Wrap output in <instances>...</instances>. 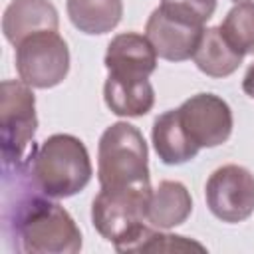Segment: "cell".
<instances>
[{
  "label": "cell",
  "mask_w": 254,
  "mask_h": 254,
  "mask_svg": "<svg viewBox=\"0 0 254 254\" xmlns=\"http://www.w3.org/2000/svg\"><path fill=\"white\" fill-rule=\"evenodd\" d=\"M97 181L101 189L151 187L147 143L135 125L117 121L101 133L97 143Z\"/></svg>",
  "instance_id": "3957f363"
},
{
  "label": "cell",
  "mask_w": 254,
  "mask_h": 254,
  "mask_svg": "<svg viewBox=\"0 0 254 254\" xmlns=\"http://www.w3.org/2000/svg\"><path fill=\"white\" fill-rule=\"evenodd\" d=\"M216 2L218 0H161L159 8L183 20H189L196 26H204L212 18L216 10Z\"/></svg>",
  "instance_id": "d6986e66"
},
{
  "label": "cell",
  "mask_w": 254,
  "mask_h": 254,
  "mask_svg": "<svg viewBox=\"0 0 254 254\" xmlns=\"http://www.w3.org/2000/svg\"><path fill=\"white\" fill-rule=\"evenodd\" d=\"M179 119L198 149H212L232 135L234 119L230 105L214 93H196L177 107Z\"/></svg>",
  "instance_id": "ba28073f"
},
{
  "label": "cell",
  "mask_w": 254,
  "mask_h": 254,
  "mask_svg": "<svg viewBox=\"0 0 254 254\" xmlns=\"http://www.w3.org/2000/svg\"><path fill=\"white\" fill-rule=\"evenodd\" d=\"M208 210L222 222L236 224L254 212V175L242 165H222L204 185Z\"/></svg>",
  "instance_id": "52a82bcc"
},
{
  "label": "cell",
  "mask_w": 254,
  "mask_h": 254,
  "mask_svg": "<svg viewBox=\"0 0 254 254\" xmlns=\"http://www.w3.org/2000/svg\"><path fill=\"white\" fill-rule=\"evenodd\" d=\"M32 183L50 198L81 192L93 175L83 141L69 133H54L38 145L24 163Z\"/></svg>",
  "instance_id": "7a4b0ae2"
},
{
  "label": "cell",
  "mask_w": 254,
  "mask_h": 254,
  "mask_svg": "<svg viewBox=\"0 0 254 254\" xmlns=\"http://www.w3.org/2000/svg\"><path fill=\"white\" fill-rule=\"evenodd\" d=\"M0 89L2 167L4 171H10L22 167L36 149V97L32 87L22 79H4Z\"/></svg>",
  "instance_id": "277c9868"
},
{
  "label": "cell",
  "mask_w": 254,
  "mask_h": 254,
  "mask_svg": "<svg viewBox=\"0 0 254 254\" xmlns=\"http://www.w3.org/2000/svg\"><path fill=\"white\" fill-rule=\"evenodd\" d=\"M4 173L16 179L14 202L4 200V230L16 240V250L28 254L79 252L81 232L71 214L32 183L24 165Z\"/></svg>",
  "instance_id": "6da1fadb"
},
{
  "label": "cell",
  "mask_w": 254,
  "mask_h": 254,
  "mask_svg": "<svg viewBox=\"0 0 254 254\" xmlns=\"http://www.w3.org/2000/svg\"><path fill=\"white\" fill-rule=\"evenodd\" d=\"M218 28L238 54H254V4H234Z\"/></svg>",
  "instance_id": "ac0fdd59"
},
{
  "label": "cell",
  "mask_w": 254,
  "mask_h": 254,
  "mask_svg": "<svg viewBox=\"0 0 254 254\" xmlns=\"http://www.w3.org/2000/svg\"><path fill=\"white\" fill-rule=\"evenodd\" d=\"M242 89H244V93H246L248 97H252V99H254V64H252V65L246 69V73H244Z\"/></svg>",
  "instance_id": "ffe728a7"
},
{
  "label": "cell",
  "mask_w": 254,
  "mask_h": 254,
  "mask_svg": "<svg viewBox=\"0 0 254 254\" xmlns=\"http://www.w3.org/2000/svg\"><path fill=\"white\" fill-rule=\"evenodd\" d=\"M151 192V187L101 189L91 204L93 228L111 242L115 250L121 248L145 224H149L147 206Z\"/></svg>",
  "instance_id": "5b68a950"
},
{
  "label": "cell",
  "mask_w": 254,
  "mask_h": 254,
  "mask_svg": "<svg viewBox=\"0 0 254 254\" xmlns=\"http://www.w3.org/2000/svg\"><path fill=\"white\" fill-rule=\"evenodd\" d=\"M103 99L111 113L119 117H143L155 105V89L149 79H121L107 75Z\"/></svg>",
  "instance_id": "5bb4252c"
},
{
  "label": "cell",
  "mask_w": 254,
  "mask_h": 254,
  "mask_svg": "<svg viewBox=\"0 0 254 254\" xmlns=\"http://www.w3.org/2000/svg\"><path fill=\"white\" fill-rule=\"evenodd\" d=\"M58 26L60 16L50 0H12L2 16V32L12 46L32 34L58 30Z\"/></svg>",
  "instance_id": "8fae6325"
},
{
  "label": "cell",
  "mask_w": 254,
  "mask_h": 254,
  "mask_svg": "<svg viewBox=\"0 0 254 254\" xmlns=\"http://www.w3.org/2000/svg\"><path fill=\"white\" fill-rule=\"evenodd\" d=\"M192 212V198L189 189L181 181H161L157 189H153L149 206H147V222L155 228L169 230L183 224Z\"/></svg>",
  "instance_id": "7c38bea8"
},
{
  "label": "cell",
  "mask_w": 254,
  "mask_h": 254,
  "mask_svg": "<svg viewBox=\"0 0 254 254\" xmlns=\"http://www.w3.org/2000/svg\"><path fill=\"white\" fill-rule=\"evenodd\" d=\"M14 48L16 71L30 87L50 89L65 79L69 71V50L58 30L32 34Z\"/></svg>",
  "instance_id": "8992f818"
},
{
  "label": "cell",
  "mask_w": 254,
  "mask_h": 254,
  "mask_svg": "<svg viewBox=\"0 0 254 254\" xmlns=\"http://www.w3.org/2000/svg\"><path fill=\"white\" fill-rule=\"evenodd\" d=\"M234 4H254V0H232Z\"/></svg>",
  "instance_id": "44dd1931"
},
{
  "label": "cell",
  "mask_w": 254,
  "mask_h": 254,
  "mask_svg": "<svg viewBox=\"0 0 254 254\" xmlns=\"http://www.w3.org/2000/svg\"><path fill=\"white\" fill-rule=\"evenodd\" d=\"M157 58L159 56L145 34L123 32L109 42L103 64L113 77L149 79L157 69Z\"/></svg>",
  "instance_id": "30bf717a"
},
{
  "label": "cell",
  "mask_w": 254,
  "mask_h": 254,
  "mask_svg": "<svg viewBox=\"0 0 254 254\" xmlns=\"http://www.w3.org/2000/svg\"><path fill=\"white\" fill-rule=\"evenodd\" d=\"M151 141L165 165H183L192 161L198 155V147L190 141L187 131L181 125L177 109H169L153 121Z\"/></svg>",
  "instance_id": "4fadbf2b"
},
{
  "label": "cell",
  "mask_w": 254,
  "mask_h": 254,
  "mask_svg": "<svg viewBox=\"0 0 254 254\" xmlns=\"http://www.w3.org/2000/svg\"><path fill=\"white\" fill-rule=\"evenodd\" d=\"M183 250L204 252L206 248L196 240H190L181 234L161 232V228L157 230L151 224H145L129 242H125L121 248H117V252H121V254H127V252H183Z\"/></svg>",
  "instance_id": "e0dca14e"
},
{
  "label": "cell",
  "mask_w": 254,
  "mask_h": 254,
  "mask_svg": "<svg viewBox=\"0 0 254 254\" xmlns=\"http://www.w3.org/2000/svg\"><path fill=\"white\" fill-rule=\"evenodd\" d=\"M244 56L238 54L222 36L220 28H206L194 54H192V62L194 65L210 77H228L232 75L240 64H242Z\"/></svg>",
  "instance_id": "9a60e30c"
},
{
  "label": "cell",
  "mask_w": 254,
  "mask_h": 254,
  "mask_svg": "<svg viewBox=\"0 0 254 254\" xmlns=\"http://www.w3.org/2000/svg\"><path fill=\"white\" fill-rule=\"evenodd\" d=\"M69 22L87 36H101L117 28L123 0H65Z\"/></svg>",
  "instance_id": "2e32d148"
},
{
  "label": "cell",
  "mask_w": 254,
  "mask_h": 254,
  "mask_svg": "<svg viewBox=\"0 0 254 254\" xmlns=\"http://www.w3.org/2000/svg\"><path fill=\"white\" fill-rule=\"evenodd\" d=\"M204 30V26H196L189 20L173 16L159 6L151 12L145 24V36L153 44L157 56L167 62L190 60Z\"/></svg>",
  "instance_id": "9c48e42d"
}]
</instances>
